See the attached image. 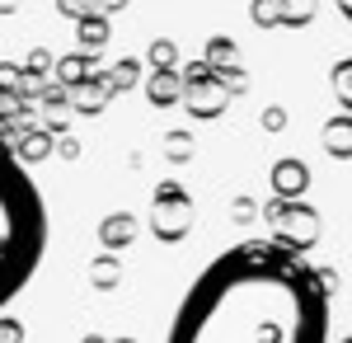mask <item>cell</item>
Here are the masks:
<instances>
[{
    "instance_id": "cell-14",
    "label": "cell",
    "mask_w": 352,
    "mask_h": 343,
    "mask_svg": "<svg viewBox=\"0 0 352 343\" xmlns=\"http://www.w3.org/2000/svg\"><path fill=\"white\" fill-rule=\"evenodd\" d=\"M0 94H10V99H24V94H28L24 66H10V61H0Z\"/></svg>"
},
{
    "instance_id": "cell-11",
    "label": "cell",
    "mask_w": 352,
    "mask_h": 343,
    "mask_svg": "<svg viewBox=\"0 0 352 343\" xmlns=\"http://www.w3.org/2000/svg\"><path fill=\"white\" fill-rule=\"evenodd\" d=\"M76 38H80V52L94 56L104 43H109V24H104V14H99V10L80 14V19H76Z\"/></svg>"
},
{
    "instance_id": "cell-16",
    "label": "cell",
    "mask_w": 352,
    "mask_h": 343,
    "mask_svg": "<svg viewBox=\"0 0 352 343\" xmlns=\"http://www.w3.org/2000/svg\"><path fill=\"white\" fill-rule=\"evenodd\" d=\"M324 141H329V151H333V156H352V127H348V123H343V127H338V123H329Z\"/></svg>"
},
{
    "instance_id": "cell-6",
    "label": "cell",
    "mask_w": 352,
    "mask_h": 343,
    "mask_svg": "<svg viewBox=\"0 0 352 343\" xmlns=\"http://www.w3.org/2000/svg\"><path fill=\"white\" fill-rule=\"evenodd\" d=\"M10 151H14V160L28 169V165H38V160L52 156V136L33 132V127H14V146H10Z\"/></svg>"
},
{
    "instance_id": "cell-26",
    "label": "cell",
    "mask_w": 352,
    "mask_h": 343,
    "mask_svg": "<svg viewBox=\"0 0 352 343\" xmlns=\"http://www.w3.org/2000/svg\"><path fill=\"white\" fill-rule=\"evenodd\" d=\"M338 343H352V334H348V339H338Z\"/></svg>"
},
{
    "instance_id": "cell-1",
    "label": "cell",
    "mask_w": 352,
    "mask_h": 343,
    "mask_svg": "<svg viewBox=\"0 0 352 343\" xmlns=\"http://www.w3.org/2000/svg\"><path fill=\"white\" fill-rule=\"evenodd\" d=\"M169 343H329V291L277 240H244L197 273Z\"/></svg>"
},
{
    "instance_id": "cell-24",
    "label": "cell",
    "mask_w": 352,
    "mask_h": 343,
    "mask_svg": "<svg viewBox=\"0 0 352 343\" xmlns=\"http://www.w3.org/2000/svg\"><path fill=\"white\" fill-rule=\"evenodd\" d=\"M343 14H348V19H352V5H343Z\"/></svg>"
},
{
    "instance_id": "cell-15",
    "label": "cell",
    "mask_w": 352,
    "mask_h": 343,
    "mask_svg": "<svg viewBox=\"0 0 352 343\" xmlns=\"http://www.w3.org/2000/svg\"><path fill=\"white\" fill-rule=\"evenodd\" d=\"M136 76H141V61H132V56H127V61H118L109 76H104V85H109L113 94H118V90H132Z\"/></svg>"
},
{
    "instance_id": "cell-7",
    "label": "cell",
    "mask_w": 352,
    "mask_h": 343,
    "mask_svg": "<svg viewBox=\"0 0 352 343\" xmlns=\"http://www.w3.org/2000/svg\"><path fill=\"white\" fill-rule=\"evenodd\" d=\"M99 240H104V249H109V254L127 249V245L136 240V216H132V211H113V216H104Z\"/></svg>"
},
{
    "instance_id": "cell-4",
    "label": "cell",
    "mask_w": 352,
    "mask_h": 343,
    "mask_svg": "<svg viewBox=\"0 0 352 343\" xmlns=\"http://www.w3.org/2000/svg\"><path fill=\"white\" fill-rule=\"evenodd\" d=\"M230 99V90H226V80L207 66V61H197L184 71V104H188L192 118H217L221 108Z\"/></svg>"
},
{
    "instance_id": "cell-2",
    "label": "cell",
    "mask_w": 352,
    "mask_h": 343,
    "mask_svg": "<svg viewBox=\"0 0 352 343\" xmlns=\"http://www.w3.org/2000/svg\"><path fill=\"white\" fill-rule=\"evenodd\" d=\"M47 254V207L10 141H0V311L33 282Z\"/></svg>"
},
{
    "instance_id": "cell-3",
    "label": "cell",
    "mask_w": 352,
    "mask_h": 343,
    "mask_svg": "<svg viewBox=\"0 0 352 343\" xmlns=\"http://www.w3.org/2000/svg\"><path fill=\"white\" fill-rule=\"evenodd\" d=\"M192 226V202L179 184H160L151 198V231L160 240H184Z\"/></svg>"
},
{
    "instance_id": "cell-12",
    "label": "cell",
    "mask_w": 352,
    "mask_h": 343,
    "mask_svg": "<svg viewBox=\"0 0 352 343\" xmlns=\"http://www.w3.org/2000/svg\"><path fill=\"white\" fill-rule=\"evenodd\" d=\"M272 184H277V193H282V198H292V193H300V188H305V169H300L296 160H282V165L272 169Z\"/></svg>"
},
{
    "instance_id": "cell-9",
    "label": "cell",
    "mask_w": 352,
    "mask_h": 343,
    "mask_svg": "<svg viewBox=\"0 0 352 343\" xmlns=\"http://www.w3.org/2000/svg\"><path fill=\"white\" fill-rule=\"evenodd\" d=\"M89 76H94V56L71 52V56H61V61H56V85H61L66 94H71V90H80Z\"/></svg>"
},
{
    "instance_id": "cell-5",
    "label": "cell",
    "mask_w": 352,
    "mask_h": 343,
    "mask_svg": "<svg viewBox=\"0 0 352 343\" xmlns=\"http://www.w3.org/2000/svg\"><path fill=\"white\" fill-rule=\"evenodd\" d=\"M272 221L282 226V231H277V236H282L277 245L292 249V254H296V245L305 249V245L315 240V216H310V211H272Z\"/></svg>"
},
{
    "instance_id": "cell-23",
    "label": "cell",
    "mask_w": 352,
    "mask_h": 343,
    "mask_svg": "<svg viewBox=\"0 0 352 343\" xmlns=\"http://www.w3.org/2000/svg\"><path fill=\"white\" fill-rule=\"evenodd\" d=\"M80 343H109V339H99V334H85V339Z\"/></svg>"
},
{
    "instance_id": "cell-18",
    "label": "cell",
    "mask_w": 352,
    "mask_h": 343,
    "mask_svg": "<svg viewBox=\"0 0 352 343\" xmlns=\"http://www.w3.org/2000/svg\"><path fill=\"white\" fill-rule=\"evenodd\" d=\"M66 104H71V94H66L61 85H47V90H43V108H47V118H52V113H61Z\"/></svg>"
},
{
    "instance_id": "cell-17",
    "label": "cell",
    "mask_w": 352,
    "mask_h": 343,
    "mask_svg": "<svg viewBox=\"0 0 352 343\" xmlns=\"http://www.w3.org/2000/svg\"><path fill=\"white\" fill-rule=\"evenodd\" d=\"M333 90H338V99L352 108V56L343 61V66H333Z\"/></svg>"
},
{
    "instance_id": "cell-19",
    "label": "cell",
    "mask_w": 352,
    "mask_h": 343,
    "mask_svg": "<svg viewBox=\"0 0 352 343\" xmlns=\"http://www.w3.org/2000/svg\"><path fill=\"white\" fill-rule=\"evenodd\" d=\"M151 61H155V71H174V43H155V48H151Z\"/></svg>"
},
{
    "instance_id": "cell-10",
    "label": "cell",
    "mask_w": 352,
    "mask_h": 343,
    "mask_svg": "<svg viewBox=\"0 0 352 343\" xmlns=\"http://www.w3.org/2000/svg\"><path fill=\"white\" fill-rule=\"evenodd\" d=\"M146 94H151V104H155V108H169L174 99H184V76H179V71H151Z\"/></svg>"
},
{
    "instance_id": "cell-21",
    "label": "cell",
    "mask_w": 352,
    "mask_h": 343,
    "mask_svg": "<svg viewBox=\"0 0 352 343\" xmlns=\"http://www.w3.org/2000/svg\"><path fill=\"white\" fill-rule=\"evenodd\" d=\"M47 66H52V61H47V52H33V56H28V66H24V76H33V80H38L43 71H47Z\"/></svg>"
},
{
    "instance_id": "cell-22",
    "label": "cell",
    "mask_w": 352,
    "mask_h": 343,
    "mask_svg": "<svg viewBox=\"0 0 352 343\" xmlns=\"http://www.w3.org/2000/svg\"><path fill=\"white\" fill-rule=\"evenodd\" d=\"M169 160H188V136H169Z\"/></svg>"
},
{
    "instance_id": "cell-13",
    "label": "cell",
    "mask_w": 352,
    "mask_h": 343,
    "mask_svg": "<svg viewBox=\"0 0 352 343\" xmlns=\"http://www.w3.org/2000/svg\"><path fill=\"white\" fill-rule=\"evenodd\" d=\"M118 278H122V268H118V254H99L94 264H89V282L94 287H118Z\"/></svg>"
},
{
    "instance_id": "cell-8",
    "label": "cell",
    "mask_w": 352,
    "mask_h": 343,
    "mask_svg": "<svg viewBox=\"0 0 352 343\" xmlns=\"http://www.w3.org/2000/svg\"><path fill=\"white\" fill-rule=\"evenodd\" d=\"M113 99V90L104 85V76H89L80 90H71V108L85 113V118H94V113H104V104Z\"/></svg>"
},
{
    "instance_id": "cell-20",
    "label": "cell",
    "mask_w": 352,
    "mask_h": 343,
    "mask_svg": "<svg viewBox=\"0 0 352 343\" xmlns=\"http://www.w3.org/2000/svg\"><path fill=\"white\" fill-rule=\"evenodd\" d=\"M0 343H24V324L14 315H0Z\"/></svg>"
},
{
    "instance_id": "cell-25",
    "label": "cell",
    "mask_w": 352,
    "mask_h": 343,
    "mask_svg": "<svg viewBox=\"0 0 352 343\" xmlns=\"http://www.w3.org/2000/svg\"><path fill=\"white\" fill-rule=\"evenodd\" d=\"M113 343H136V339H113Z\"/></svg>"
}]
</instances>
